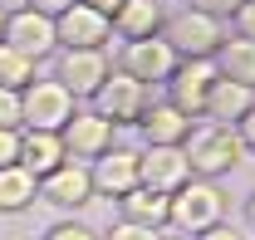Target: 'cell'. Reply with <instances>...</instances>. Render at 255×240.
Wrapping results in <instances>:
<instances>
[{
    "label": "cell",
    "mask_w": 255,
    "mask_h": 240,
    "mask_svg": "<svg viewBox=\"0 0 255 240\" xmlns=\"http://www.w3.org/2000/svg\"><path fill=\"white\" fill-rule=\"evenodd\" d=\"M182 152H187L191 177H206V181L226 177V172H236V167L246 162V142H241V132H236L231 122H211V118H206V122H191Z\"/></svg>",
    "instance_id": "6da1fadb"
},
{
    "label": "cell",
    "mask_w": 255,
    "mask_h": 240,
    "mask_svg": "<svg viewBox=\"0 0 255 240\" xmlns=\"http://www.w3.org/2000/svg\"><path fill=\"white\" fill-rule=\"evenodd\" d=\"M216 221H226V191L206 177H187L167 196V226H177L182 236H201Z\"/></svg>",
    "instance_id": "7a4b0ae2"
},
{
    "label": "cell",
    "mask_w": 255,
    "mask_h": 240,
    "mask_svg": "<svg viewBox=\"0 0 255 240\" xmlns=\"http://www.w3.org/2000/svg\"><path fill=\"white\" fill-rule=\"evenodd\" d=\"M157 34L177 49V59H216V49H221V39H226V20L201 15L196 5H187V10L167 15Z\"/></svg>",
    "instance_id": "3957f363"
},
{
    "label": "cell",
    "mask_w": 255,
    "mask_h": 240,
    "mask_svg": "<svg viewBox=\"0 0 255 240\" xmlns=\"http://www.w3.org/2000/svg\"><path fill=\"white\" fill-rule=\"evenodd\" d=\"M74 118V93L59 79H30L20 89V127H39V132H59Z\"/></svg>",
    "instance_id": "277c9868"
},
{
    "label": "cell",
    "mask_w": 255,
    "mask_h": 240,
    "mask_svg": "<svg viewBox=\"0 0 255 240\" xmlns=\"http://www.w3.org/2000/svg\"><path fill=\"white\" fill-rule=\"evenodd\" d=\"M147 103H152V89L137 84L132 74H123V69H108V79L94 89V113H98V118H108L113 127L137 122Z\"/></svg>",
    "instance_id": "5b68a950"
},
{
    "label": "cell",
    "mask_w": 255,
    "mask_h": 240,
    "mask_svg": "<svg viewBox=\"0 0 255 240\" xmlns=\"http://www.w3.org/2000/svg\"><path fill=\"white\" fill-rule=\"evenodd\" d=\"M216 59H177V69H172V79L162 84L167 89V103L172 108H182L191 122L206 113V93H211V84H216Z\"/></svg>",
    "instance_id": "8992f818"
},
{
    "label": "cell",
    "mask_w": 255,
    "mask_h": 240,
    "mask_svg": "<svg viewBox=\"0 0 255 240\" xmlns=\"http://www.w3.org/2000/svg\"><path fill=\"white\" fill-rule=\"evenodd\" d=\"M0 44H10L15 54H25L30 64L49 59L54 49H59V39H54V20L49 15H39L30 5H20V10H10L5 15V39Z\"/></svg>",
    "instance_id": "52a82bcc"
},
{
    "label": "cell",
    "mask_w": 255,
    "mask_h": 240,
    "mask_svg": "<svg viewBox=\"0 0 255 240\" xmlns=\"http://www.w3.org/2000/svg\"><path fill=\"white\" fill-rule=\"evenodd\" d=\"M54 39H59V49H108L113 20L89 10L84 0H74L64 15H54Z\"/></svg>",
    "instance_id": "ba28073f"
},
{
    "label": "cell",
    "mask_w": 255,
    "mask_h": 240,
    "mask_svg": "<svg viewBox=\"0 0 255 240\" xmlns=\"http://www.w3.org/2000/svg\"><path fill=\"white\" fill-rule=\"evenodd\" d=\"M113 137H118V127L108 118L79 113V108H74V118L59 127V142H64V157H69V162H98L103 152L113 147Z\"/></svg>",
    "instance_id": "9c48e42d"
},
{
    "label": "cell",
    "mask_w": 255,
    "mask_h": 240,
    "mask_svg": "<svg viewBox=\"0 0 255 240\" xmlns=\"http://www.w3.org/2000/svg\"><path fill=\"white\" fill-rule=\"evenodd\" d=\"M123 74H132L137 84H167L172 79V69H177V49L162 39V34H147V39H128L123 44V64H118Z\"/></svg>",
    "instance_id": "30bf717a"
},
{
    "label": "cell",
    "mask_w": 255,
    "mask_h": 240,
    "mask_svg": "<svg viewBox=\"0 0 255 240\" xmlns=\"http://www.w3.org/2000/svg\"><path fill=\"white\" fill-rule=\"evenodd\" d=\"M59 64H54V79L74 98H94V89L108 79V49H54Z\"/></svg>",
    "instance_id": "8fae6325"
},
{
    "label": "cell",
    "mask_w": 255,
    "mask_h": 240,
    "mask_svg": "<svg viewBox=\"0 0 255 240\" xmlns=\"http://www.w3.org/2000/svg\"><path fill=\"white\" fill-rule=\"evenodd\" d=\"M39 201L64 206V211L94 201V177H89V162H69V157H64L49 177H39Z\"/></svg>",
    "instance_id": "7c38bea8"
},
{
    "label": "cell",
    "mask_w": 255,
    "mask_h": 240,
    "mask_svg": "<svg viewBox=\"0 0 255 240\" xmlns=\"http://www.w3.org/2000/svg\"><path fill=\"white\" fill-rule=\"evenodd\" d=\"M187 177H191V167H187V152L182 147H147V152H137V186H152V191H162V196H172Z\"/></svg>",
    "instance_id": "4fadbf2b"
},
{
    "label": "cell",
    "mask_w": 255,
    "mask_h": 240,
    "mask_svg": "<svg viewBox=\"0 0 255 240\" xmlns=\"http://www.w3.org/2000/svg\"><path fill=\"white\" fill-rule=\"evenodd\" d=\"M89 177H94V196L118 201V196H128V191L137 186V152L132 147H108L94 167H89Z\"/></svg>",
    "instance_id": "5bb4252c"
},
{
    "label": "cell",
    "mask_w": 255,
    "mask_h": 240,
    "mask_svg": "<svg viewBox=\"0 0 255 240\" xmlns=\"http://www.w3.org/2000/svg\"><path fill=\"white\" fill-rule=\"evenodd\" d=\"M137 127H142L147 147H182V142H187V132H191V118L162 98V103H147V108H142Z\"/></svg>",
    "instance_id": "9a60e30c"
},
{
    "label": "cell",
    "mask_w": 255,
    "mask_h": 240,
    "mask_svg": "<svg viewBox=\"0 0 255 240\" xmlns=\"http://www.w3.org/2000/svg\"><path fill=\"white\" fill-rule=\"evenodd\" d=\"M251 108H255V89H246V84H236V79H221V74H216V84H211V93H206V113H201V118L231 122V127H236Z\"/></svg>",
    "instance_id": "2e32d148"
},
{
    "label": "cell",
    "mask_w": 255,
    "mask_h": 240,
    "mask_svg": "<svg viewBox=\"0 0 255 240\" xmlns=\"http://www.w3.org/2000/svg\"><path fill=\"white\" fill-rule=\"evenodd\" d=\"M59 162H64V142H59V132L20 127V167H25L34 181H39V177H49Z\"/></svg>",
    "instance_id": "e0dca14e"
},
{
    "label": "cell",
    "mask_w": 255,
    "mask_h": 240,
    "mask_svg": "<svg viewBox=\"0 0 255 240\" xmlns=\"http://www.w3.org/2000/svg\"><path fill=\"white\" fill-rule=\"evenodd\" d=\"M162 0H123L118 5V15H113V34H123V39H147V34L162 30Z\"/></svg>",
    "instance_id": "ac0fdd59"
},
{
    "label": "cell",
    "mask_w": 255,
    "mask_h": 240,
    "mask_svg": "<svg viewBox=\"0 0 255 240\" xmlns=\"http://www.w3.org/2000/svg\"><path fill=\"white\" fill-rule=\"evenodd\" d=\"M216 69H221V79H236V84L255 89V39H241V34L226 30L221 49H216Z\"/></svg>",
    "instance_id": "d6986e66"
},
{
    "label": "cell",
    "mask_w": 255,
    "mask_h": 240,
    "mask_svg": "<svg viewBox=\"0 0 255 240\" xmlns=\"http://www.w3.org/2000/svg\"><path fill=\"white\" fill-rule=\"evenodd\" d=\"M39 196V181L15 162V167H0V216H20V211L34 206Z\"/></svg>",
    "instance_id": "ffe728a7"
},
{
    "label": "cell",
    "mask_w": 255,
    "mask_h": 240,
    "mask_svg": "<svg viewBox=\"0 0 255 240\" xmlns=\"http://www.w3.org/2000/svg\"><path fill=\"white\" fill-rule=\"evenodd\" d=\"M118 216L123 221H137V226H167V196L152 191V186H132L128 196H118Z\"/></svg>",
    "instance_id": "44dd1931"
},
{
    "label": "cell",
    "mask_w": 255,
    "mask_h": 240,
    "mask_svg": "<svg viewBox=\"0 0 255 240\" xmlns=\"http://www.w3.org/2000/svg\"><path fill=\"white\" fill-rule=\"evenodd\" d=\"M34 79V64L25 54H15L10 44H0V89H25Z\"/></svg>",
    "instance_id": "7402d4cb"
},
{
    "label": "cell",
    "mask_w": 255,
    "mask_h": 240,
    "mask_svg": "<svg viewBox=\"0 0 255 240\" xmlns=\"http://www.w3.org/2000/svg\"><path fill=\"white\" fill-rule=\"evenodd\" d=\"M103 240H162V231H157V226H137V221H123V216H118L113 231H108Z\"/></svg>",
    "instance_id": "603a6c76"
},
{
    "label": "cell",
    "mask_w": 255,
    "mask_h": 240,
    "mask_svg": "<svg viewBox=\"0 0 255 240\" xmlns=\"http://www.w3.org/2000/svg\"><path fill=\"white\" fill-rule=\"evenodd\" d=\"M44 240H103V236H98L94 226H84V221H54L44 231Z\"/></svg>",
    "instance_id": "cb8c5ba5"
},
{
    "label": "cell",
    "mask_w": 255,
    "mask_h": 240,
    "mask_svg": "<svg viewBox=\"0 0 255 240\" xmlns=\"http://www.w3.org/2000/svg\"><path fill=\"white\" fill-rule=\"evenodd\" d=\"M226 25H231V34H241V39H255V0H241Z\"/></svg>",
    "instance_id": "d4e9b609"
},
{
    "label": "cell",
    "mask_w": 255,
    "mask_h": 240,
    "mask_svg": "<svg viewBox=\"0 0 255 240\" xmlns=\"http://www.w3.org/2000/svg\"><path fill=\"white\" fill-rule=\"evenodd\" d=\"M0 127H20V89H0Z\"/></svg>",
    "instance_id": "484cf974"
},
{
    "label": "cell",
    "mask_w": 255,
    "mask_h": 240,
    "mask_svg": "<svg viewBox=\"0 0 255 240\" xmlns=\"http://www.w3.org/2000/svg\"><path fill=\"white\" fill-rule=\"evenodd\" d=\"M20 162V127H0V167Z\"/></svg>",
    "instance_id": "4316f807"
},
{
    "label": "cell",
    "mask_w": 255,
    "mask_h": 240,
    "mask_svg": "<svg viewBox=\"0 0 255 240\" xmlns=\"http://www.w3.org/2000/svg\"><path fill=\"white\" fill-rule=\"evenodd\" d=\"M191 5H196V10H201V15H216V20H231V15H236V5H241V0H191Z\"/></svg>",
    "instance_id": "83f0119b"
},
{
    "label": "cell",
    "mask_w": 255,
    "mask_h": 240,
    "mask_svg": "<svg viewBox=\"0 0 255 240\" xmlns=\"http://www.w3.org/2000/svg\"><path fill=\"white\" fill-rule=\"evenodd\" d=\"M191 240H246V236H241L236 226H226V221H216L211 231H201V236H191Z\"/></svg>",
    "instance_id": "f1b7e54d"
},
{
    "label": "cell",
    "mask_w": 255,
    "mask_h": 240,
    "mask_svg": "<svg viewBox=\"0 0 255 240\" xmlns=\"http://www.w3.org/2000/svg\"><path fill=\"white\" fill-rule=\"evenodd\" d=\"M25 5H30V10H39V15H49V20H54V15H64V10L74 5V0H25Z\"/></svg>",
    "instance_id": "f546056e"
},
{
    "label": "cell",
    "mask_w": 255,
    "mask_h": 240,
    "mask_svg": "<svg viewBox=\"0 0 255 240\" xmlns=\"http://www.w3.org/2000/svg\"><path fill=\"white\" fill-rule=\"evenodd\" d=\"M236 132H241V142H246V152H255V108L246 113V118L236 122Z\"/></svg>",
    "instance_id": "4dcf8cb0"
},
{
    "label": "cell",
    "mask_w": 255,
    "mask_h": 240,
    "mask_svg": "<svg viewBox=\"0 0 255 240\" xmlns=\"http://www.w3.org/2000/svg\"><path fill=\"white\" fill-rule=\"evenodd\" d=\"M84 5H89V10H98V15H108V20H113V15H118V5H123V0H84Z\"/></svg>",
    "instance_id": "1f68e13d"
},
{
    "label": "cell",
    "mask_w": 255,
    "mask_h": 240,
    "mask_svg": "<svg viewBox=\"0 0 255 240\" xmlns=\"http://www.w3.org/2000/svg\"><path fill=\"white\" fill-rule=\"evenodd\" d=\"M246 226L255 231V191H251V201H246Z\"/></svg>",
    "instance_id": "d6a6232c"
},
{
    "label": "cell",
    "mask_w": 255,
    "mask_h": 240,
    "mask_svg": "<svg viewBox=\"0 0 255 240\" xmlns=\"http://www.w3.org/2000/svg\"><path fill=\"white\" fill-rule=\"evenodd\" d=\"M0 39H5V10H0Z\"/></svg>",
    "instance_id": "836d02e7"
},
{
    "label": "cell",
    "mask_w": 255,
    "mask_h": 240,
    "mask_svg": "<svg viewBox=\"0 0 255 240\" xmlns=\"http://www.w3.org/2000/svg\"><path fill=\"white\" fill-rule=\"evenodd\" d=\"M162 240H191V236H162Z\"/></svg>",
    "instance_id": "e575fe53"
}]
</instances>
